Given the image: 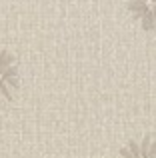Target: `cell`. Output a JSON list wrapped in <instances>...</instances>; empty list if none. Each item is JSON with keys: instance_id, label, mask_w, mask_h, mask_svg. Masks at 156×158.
I'll return each mask as SVG.
<instances>
[{"instance_id": "3", "label": "cell", "mask_w": 156, "mask_h": 158, "mask_svg": "<svg viewBox=\"0 0 156 158\" xmlns=\"http://www.w3.org/2000/svg\"><path fill=\"white\" fill-rule=\"evenodd\" d=\"M134 16L146 26H156V0H130Z\"/></svg>"}, {"instance_id": "2", "label": "cell", "mask_w": 156, "mask_h": 158, "mask_svg": "<svg viewBox=\"0 0 156 158\" xmlns=\"http://www.w3.org/2000/svg\"><path fill=\"white\" fill-rule=\"evenodd\" d=\"M16 84V68L12 60H4L0 56V100H8Z\"/></svg>"}, {"instance_id": "1", "label": "cell", "mask_w": 156, "mask_h": 158, "mask_svg": "<svg viewBox=\"0 0 156 158\" xmlns=\"http://www.w3.org/2000/svg\"><path fill=\"white\" fill-rule=\"evenodd\" d=\"M120 158H156V140L152 138H138L126 144Z\"/></svg>"}]
</instances>
